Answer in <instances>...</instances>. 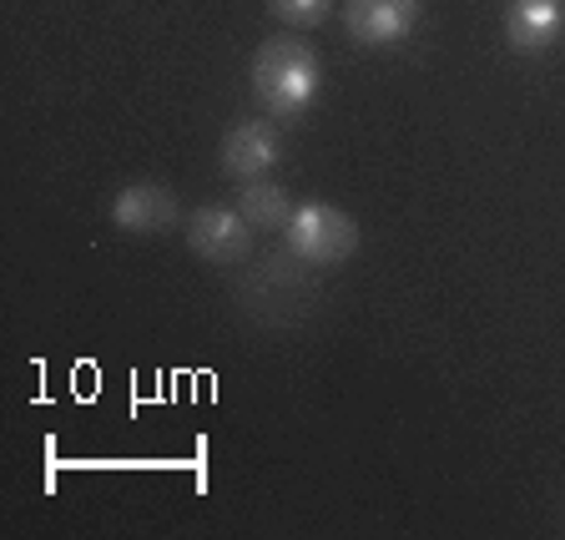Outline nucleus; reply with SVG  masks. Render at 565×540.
Masks as SVG:
<instances>
[{"label": "nucleus", "instance_id": "1", "mask_svg": "<svg viewBox=\"0 0 565 540\" xmlns=\"http://www.w3.org/2000/svg\"><path fill=\"white\" fill-rule=\"evenodd\" d=\"M318 86H323V66L318 56L303 46V41H263L253 51V96L263 102V112L278 121H294L313 106Z\"/></svg>", "mask_w": 565, "mask_h": 540}, {"label": "nucleus", "instance_id": "2", "mask_svg": "<svg viewBox=\"0 0 565 540\" xmlns=\"http://www.w3.org/2000/svg\"><path fill=\"white\" fill-rule=\"evenodd\" d=\"M282 243H288V258L308 268H333L359 253V223L333 202H298L282 227Z\"/></svg>", "mask_w": 565, "mask_h": 540}, {"label": "nucleus", "instance_id": "3", "mask_svg": "<svg viewBox=\"0 0 565 540\" xmlns=\"http://www.w3.org/2000/svg\"><path fill=\"white\" fill-rule=\"evenodd\" d=\"M424 0H343V31L359 46H399L404 35L419 25Z\"/></svg>", "mask_w": 565, "mask_h": 540}, {"label": "nucleus", "instance_id": "4", "mask_svg": "<svg viewBox=\"0 0 565 540\" xmlns=\"http://www.w3.org/2000/svg\"><path fill=\"white\" fill-rule=\"evenodd\" d=\"M217 162L233 182H258L282 162V131L258 117L237 121V127H227L223 147H217Z\"/></svg>", "mask_w": 565, "mask_h": 540}, {"label": "nucleus", "instance_id": "5", "mask_svg": "<svg viewBox=\"0 0 565 540\" xmlns=\"http://www.w3.org/2000/svg\"><path fill=\"white\" fill-rule=\"evenodd\" d=\"M188 247L202 263H247L253 253V223L237 208H198L188 218Z\"/></svg>", "mask_w": 565, "mask_h": 540}, {"label": "nucleus", "instance_id": "6", "mask_svg": "<svg viewBox=\"0 0 565 540\" xmlns=\"http://www.w3.org/2000/svg\"><path fill=\"white\" fill-rule=\"evenodd\" d=\"M565 31V0H510L505 6V41L515 56H541Z\"/></svg>", "mask_w": 565, "mask_h": 540}, {"label": "nucleus", "instance_id": "7", "mask_svg": "<svg viewBox=\"0 0 565 540\" xmlns=\"http://www.w3.org/2000/svg\"><path fill=\"white\" fill-rule=\"evenodd\" d=\"M111 223L121 233H167L177 223V198L172 188H157V182H131L111 198Z\"/></svg>", "mask_w": 565, "mask_h": 540}, {"label": "nucleus", "instance_id": "8", "mask_svg": "<svg viewBox=\"0 0 565 540\" xmlns=\"http://www.w3.org/2000/svg\"><path fill=\"white\" fill-rule=\"evenodd\" d=\"M294 208H298V202L288 198L282 188H273L268 177L243 182V192H237V212L253 223V233H282V227H288V218H294Z\"/></svg>", "mask_w": 565, "mask_h": 540}, {"label": "nucleus", "instance_id": "9", "mask_svg": "<svg viewBox=\"0 0 565 540\" xmlns=\"http://www.w3.org/2000/svg\"><path fill=\"white\" fill-rule=\"evenodd\" d=\"M268 11L278 15L288 31H313V25L329 21L333 0H268Z\"/></svg>", "mask_w": 565, "mask_h": 540}]
</instances>
